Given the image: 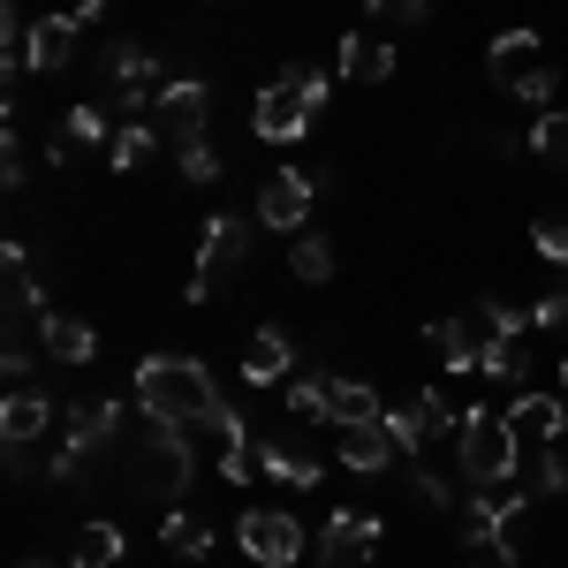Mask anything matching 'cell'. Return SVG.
<instances>
[{
  "label": "cell",
  "mask_w": 568,
  "mask_h": 568,
  "mask_svg": "<svg viewBox=\"0 0 568 568\" xmlns=\"http://www.w3.org/2000/svg\"><path fill=\"white\" fill-rule=\"evenodd\" d=\"M136 409L152 425H213V409H220L213 372L197 356H144L136 364Z\"/></svg>",
  "instance_id": "obj_1"
},
{
  "label": "cell",
  "mask_w": 568,
  "mask_h": 568,
  "mask_svg": "<svg viewBox=\"0 0 568 568\" xmlns=\"http://www.w3.org/2000/svg\"><path fill=\"white\" fill-rule=\"evenodd\" d=\"M455 463H463V478L485 485V493H500V485L516 478V463H524V433L508 425V409H463V425H455Z\"/></svg>",
  "instance_id": "obj_2"
},
{
  "label": "cell",
  "mask_w": 568,
  "mask_h": 568,
  "mask_svg": "<svg viewBox=\"0 0 568 568\" xmlns=\"http://www.w3.org/2000/svg\"><path fill=\"white\" fill-rule=\"evenodd\" d=\"M235 546H243L258 568H296L311 538H304V524H296L288 508H251V516L235 524Z\"/></svg>",
  "instance_id": "obj_3"
},
{
  "label": "cell",
  "mask_w": 568,
  "mask_h": 568,
  "mask_svg": "<svg viewBox=\"0 0 568 568\" xmlns=\"http://www.w3.org/2000/svg\"><path fill=\"white\" fill-rule=\"evenodd\" d=\"M243 251H251V227H243V220H205V235H197V265H190V288H182V296H190V304H205V296H213V281H220V265H243Z\"/></svg>",
  "instance_id": "obj_4"
},
{
  "label": "cell",
  "mask_w": 568,
  "mask_h": 568,
  "mask_svg": "<svg viewBox=\"0 0 568 568\" xmlns=\"http://www.w3.org/2000/svg\"><path fill=\"white\" fill-rule=\"evenodd\" d=\"M379 516H364V508H334L326 516V530H318V554H326V568H356L379 554Z\"/></svg>",
  "instance_id": "obj_5"
},
{
  "label": "cell",
  "mask_w": 568,
  "mask_h": 568,
  "mask_svg": "<svg viewBox=\"0 0 568 568\" xmlns=\"http://www.w3.org/2000/svg\"><path fill=\"white\" fill-rule=\"evenodd\" d=\"M311 114H318V106H311L304 91L288 84V77H273V84L258 91V114H251V130H258L265 144H296V136L311 130Z\"/></svg>",
  "instance_id": "obj_6"
},
{
  "label": "cell",
  "mask_w": 568,
  "mask_h": 568,
  "mask_svg": "<svg viewBox=\"0 0 568 568\" xmlns=\"http://www.w3.org/2000/svg\"><path fill=\"white\" fill-rule=\"evenodd\" d=\"M311 197H318V175H304V168H281V175L258 190V227L296 235V227L311 220Z\"/></svg>",
  "instance_id": "obj_7"
},
{
  "label": "cell",
  "mask_w": 568,
  "mask_h": 568,
  "mask_svg": "<svg viewBox=\"0 0 568 568\" xmlns=\"http://www.w3.org/2000/svg\"><path fill=\"white\" fill-rule=\"evenodd\" d=\"M205 106H213V91L197 84V77H182V84H168L152 99V122H160V136H175V152H182V144L205 136Z\"/></svg>",
  "instance_id": "obj_8"
},
{
  "label": "cell",
  "mask_w": 568,
  "mask_h": 568,
  "mask_svg": "<svg viewBox=\"0 0 568 568\" xmlns=\"http://www.w3.org/2000/svg\"><path fill=\"white\" fill-rule=\"evenodd\" d=\"M455 425H463V417L447 409V394H439V387H425V394H417V402H402V409H387V433L402 439V455H417L425 439L455 433Z\"/></svg>",
  "instance_id": "obj_9"
},
{
  "label": "cell",
  "mask_w": 568,
  "mask_h": 568,
  "mask_svg": "<svg viewBox=\"0 0 568 568\" xmlns=\"http://www.w3.org/2000/svg\"><path fill=\"white\" fill-rule=\"evenodd\" d=\"M77 8H61V16H39L31 23V39H23V69H39V77H53V69H69V53H77Z\"/></svg>",
  "instance_id": "obj_10"
},
{
  "label": "cell",
  "mask_w": 568,
  "mask_h": 568,
  "mask_svg": "<svg viewBox=\"0 0 568 568\" xmlns=\"http://www.w3.org/2000/svg\"><path fill=\"white\" fill-rule=\"evenodd\" d=\"M394 455H402V439L387 433V417H364V425H342V463H349L356 478H379Z\"/></svg>",
  "instance_id": "obj_11"
},
{
  "label": "cell",
  "mask_w": 568,
  "mask_h": 568,
  "mask_svg": "<svg viewBox=\"0 0 568 568\" xmlns=\"http://www.w3.org/2000/svg\"><path fill=\"white\" fill-rule=\"evenodd\" d=\"M53 417H61V402H53V394L16 387L8 402H0V439H8V447H31V439H39Z\"/></svg>",
  "instance_id": "obj_12"
},
{
  "label": "cell",
  "mask_w": 568,
  "mask_h": 568,
  "mask_svg": "<svg viewBox=\"0 0 568 568\" xmlns=\"http://www.w3.org/2000/svg\"><path fill=\"white\" fill-rule=\"evenodd\" d=\"M425 342L447 356V372H478V364H485V342H493V334H485L478 311H470V318H433V326H425Z\"/></svg>",
  "instance_id": "obj_13"
},
{
  "label": "cell",
  "mask_w": 568,
  "mask_h": 568,
  "mask_svg": "<svg viewBox=\"0 0 568 568\" xmlns=\"http://www.w3.org/2000/svg\"><path fill=\"white\" fill-rule=\"evenodd\" d=\"M39 349L53 364H91L99 334H91V318H77V311H39Z\"/></svg>",
  "instance_id": "obj_14"
},
{
  "label": "cell",
  "mask_w": 568,
  "mask_h": 568,
  "mask_svg": "<svg viewBox=\"0 0 568 568\" xmlns=\"http://www.w3.org/2000/svg\"><path fill=\"white\" fill-rule=\"evenodd\" d=\"M334 77H342V84H387V77H394V45L349 31V39L334 45Z\"/></svg>",
  "instance_id": "obj_15"
},
{
  "label": "cell",
  "mask_w": 568,
  "mask_h": 568,
  "mask_svg": "<svg viewBox=\"0 0 568 568\" xmlns=\"http://www.w3.org/2000/svg\"><path fill=\"white\" fill-rule=\"evenodd\" d=\"M114 425H122V402H114V394H91V402L69 409V439H61V447H69V455H91V447L114 439Z\"/></svg>",
  "instance_id": "obj_16"
},
{
  "label": "cell",
  "mask_w": 568,
  "mask_h": 568,
  "mask_svg": "<svg viewBox=\"0 0 568 568\" xmlns=\"http://www.w3.org/2000/svg\"><path fill=\"white\" fill-rule=\"evenodd\" d=\"M508 425L516 433H538V439H554L568 425V394H546V387H516V402H508Z\"/></svg>",
  "instance_id": "obj_17"
},
{
  "label": "cell",
  "mask_w": 568,
  "mask_h": 568,
  "mask_svg": "<svg viewBox=\"0 0 568 568\" xmlns=\"http://www.w3.org/2000/svg\"><path fill=\"white\" fill-rule=\"evenodd\" d=\"M288 364H296V342H288L281 326H258L251 349H243V379H251V387H273V379H288Z\"/></svg>",
  "instance_id": "obj_18"
},
{
  "label": "cell",
  "mask_w": 568,
  "mask_h": 568,
  "mask_svg": "<svg viewBox=\"0 0 568 568\" xmlns=\"http://www.w3.org/2000/svg\"><path fill=\"white\" fill-rule=\"evenodd\" d=\"M152 470H160V485H168V493H182V485L197 478V455H190V425H152Z\"/></svg>",
  "instance_id": "obj_19"
},
{
  "label": "cell",
  "mask_w": 568,
  "mask_h": 568,
  "mask_svg": "<svg viewBox=\"0 0 568 568\" xmlns=\"http://www.w3.org/2000/svg\"><path fill=\"white\" fill-rule=\"evenodd\" d=\"M485 69H493V84H516L524 69H538V31H500L485 45Z\"/></svg>",
  "instance_id": "obj_20"
},
{
  "label": "cell",
  "mask_w": 568,
  "mask_h": 568,
  "mask_svg": "<svg viewBox=\"0 0 568 568\" xmlns=\"http://www.w3.org/2000/svg\"><path fill=\"white\" fill-rule=\"evenodd\" d=\"M258 470H265V478H281V485H296V493L326 478V463L304 455V447H258Z\"/></svg>",
  "instance_id": "obj_21"
},
{
  "label": "cell",
  "mask_w": 568,
  "mask_h": 568,
  "mask_svg": "<svg viewBox=\"0 0 568 568\" xmlns=\"http://www.w3.org/2000/svg\"><path fill=\"white\" fill-rule=\"evenodd\" d=\"M152 152H160V122H122L114 144H106V168H122V175H130V168L152 160Z\"/></svg>",
  "instance_id": "obj_22"
},
{
  "label": "cell",
  "mask_w": 568,
  "mask_h": 568,
  "mask_svg": "<svg viewBox=\"0 0 568 568\" xmlns=\"http://www.w3.org/2000/svg\"><path fill=\"white\" fill-rule=\"evenodd\" d=\"M478 326L493 334V342H524V334H538V318H530L524 304H508V296H478Z\"/></svg>",
  "instance_id": "obj_23"
},
{
  "label": "cell",
  "mask_w": 568,
  "mask_h": 568,
  "mask_svg": "<svg viewBox=\"0 0 568 568\" xmlns=\"http://www.w3.org/2000/svg\"><path fill=\"white\" fill-rule=\"evenodd\" d=\"M69 561H77V568H114V561H122V530H114V524H84V530H77V546H69Z\"/></svg>",
  "instance_id": "obj_24"
},
{
  "label": "cell",
  "mask_w": 568,
  "mask_h": 568,
  "mask_svg": "<svg viewBox=\"0 0 568 568\" xmlns=\"http://www.w3.org/2000/svg\"><path fill=\"white\" fill-rule=\"evenodd\" d=\"M364 417H387L379 387H364V379H334V425H364Z\"/></svg>",
  "instance_id": "obj_25"
},
{
  "label": "cell",
  "mask_w": 568,
  "mask_h": 568,
  "mask_svg": "<svg viewBox=\"0 0 568 568\" xmlns=\"http://www.w3.org/2000/svg\"><path fill=\"white\" fill-rule=\"evenodd\" d=\"M106 69L122 77V91H152V53H144L136 39H114V45H106Z\"/></svg>",
  "instance_id": "obj_26"
},
{
  "label": "cell",
  "mask_w": 568,
  "mask_h": 568,
  "mask_svg": "<svg viewBox=\"0 0 568 568\" xmlns=\"http://www.w3.org/2000/svg\"><path fill=\"white\" fill-rule=\"evenodd\" d=\"M530 152H538L546 168H568V114H561V106L530 122Z\"/></svg>",
  "instance_id": "obj_27"
},
{
  "label": "cell",
  "mask_w": 568,
  "mask_h": 568,
  "mask_svg": "<svg viewBox=\"0 0 568 568\" xmlns=\"http://www.w3.org/2000/svg\"><path fill=\"white\" fill-rule=\"evenodd\" d=\"M478 372H485V379H516V387H524V379H530V349H524V342H485Z\"/></svg>",
  "instance_id": "obj_28"
},
{
  "label": "cell",
  "mask_w": 568,
  "mask_h": 568,
  "mask_svg": "<svg viewBox=\"0 0 568 568\" xmlns=\"http://www.w3.org/2000/svg\"><path fill=\"white\" fill-rule=\"evenodd\" d=\"M160 538L175 546L182 561H205V554H213V530L197 524V516H182V508H175V516H168V530H160Z\"/></svg>",
  "instance_id": "obj_29"
},
{
  "label": "cell",
  "mask_w": 568,
  "mask_h": 568,
  "mask_svg": "<svg viewBox=\"0 0 568 568\" xmlns=\"http://www.w3.org/2000/svg\"><path fill=\"white\" fill-rule=\"evenodd\" d=\"M288 265H296V281H326L334 273V243L326 235H296L288 243Z\"/></svg>",
  "instance_id": "obj_30"
},
{
  "label": "cell",
  "mask_w": 568,
  "mask_h": 568,
  "mask_svg": "<svg viewBox=\"0 0 568 568\" xmlns=\"http://www.w3.org/2000/svg\"><path fill=\"white\" fill-rule=\"evenodd\" d=\"M220 478H227V485L258 478V447H251V433H243V425H235V433L220 439Z\"/></svg>",
  "instance_id": "obj_31"
},
{
  "label": "cell",
  "mask_w": 568,
  "mask_h": 568,
  "mask_svg": "<svg viewBox=\"0 0 568 568\" xmlns=\"http://www.w3.org/2000/svg\"><path fill=\"white\" fill-rule=\"evenodd\" d=\"M31 304H39V288H31V251L8 243V318H23Z\"/></svg>",
  "instance_id": "obj_32"
},
{
  "label": "cell",
  "mask_w": 568,
  "mask_h": 568,
  "mask_svg": "<svg viewBox=\"0 0 568 568\" xmlns=\"http://www.w3.org/2000/svg\"><path fill=\"white\" fill-rule=\"evenodd\" d=\"M288 409L296 417H334V379H296L288 387Z\"/></svg>",
  "instance_id": "obj_33"
},
{
  "label": "cell",
  "mask_w": 568,
  "mask_h": 568,
  "mask_svg": "<svg viewBox=\"0 0 568 568\" xmlns=\"http://www.w3.org/2000/svg\"><path fill=\"white\" fill-rule=\"evenodd\" d=\"M538 493H568V425L546 439V463H538Z\"/></svg>",
  "instance_id": "obj_34"
},
{
  "label": "cell",
  "mask_w": 568,
  "mask_h": 568,
  "mask_svg": "<svg viewBox=\"0 0 568 568\" xmlns=\"http://www.w3.org/2000/svg\"><path fill=\"white\" fill-rule=\"evenodd\" d=\"M516 99H524V106H554V91H561V77H554V69H546V61H538V69H524V77H516Z\"/></svg>",
  "instance_id": "obj_35"
},
{
  "label": "cell",
  "mask_w": 568,
  "mask_h": 568,
  "mask_svg": "<svg viewBox=\"0 0 568 568\" xmlns=\"http://www.w3.org/2000/svg\"><path fill=\"white\" fill-rule=\"evenodd\" d=\"M182 182H197V190L220 182V152L205 144V136H197V144H182Z\"/></svg>",
  "instance_id": "obj_36"
},
{
  "label": "cell",
  "mask_w": 568,
  "mask_h": 568,
  "mask_svg": "<svg viewBox=\"0 0 568 568\" xmlns=\"http://www.w3.org/2000/svg\"><path fill=\"white\" fill-rule=\"evenodd\" d=\"M288 84L304 91L311 106H326V91H334V69H311V61H288Z\"/></svg>",
  "instance_id": "obj_37"
},
{
  "label": "cell",
  "mask_w": 568,
  "mask_h": 568,
  "mask_svg": "<svg viewBox=\"0 0 568 568\" xmlns=\"http://www.w3.org/2000/svg\"><path fill=\"white\" fill-rule=\"evenodd\" d=\"M69 144H106V114H99V106H69Z\"/></svg>",
  "instance_id": "obj_38"
},
{
  "label": "cell",
  "mask_w": 568,
  "mask_h": 568,
  "mask_svg": "<svg viewBox=\"0 0 568 568\" xmlns=\"http://www.w3.org/2000/svg\"><path fill=\"white\" fill-rule=\"evenodd\" d=\"M530 318H538V334H568V288H554L546 304H530Z\"/></svg>",
  "instance_id": "obj_39"
},
{
  "label": "cell",
  "mask_w": 568,
  "mask_h": 568,
  "mask_svg": "<svg viewBox=\"0 0 568 568\" xmlns=\"http://www.w3.org/2000/svg\"><path fill=\"white\" fill-rule=\"evenodd\" d=\"M538 258L568 265V220H546V227H538Z\"/></svg>",
  "instance_id": "obj_40"
},
{
  "label": "cell",
  "mask_w": 568,
  "mask_h": 568,
  "mask_svg": "<svg viewBox=\"0 0 568 568\" xmlns=\"http://www.w3.org/2000/svg\"><path fill=\"white\" fill-rule=\"evenodd\" d=\"M372 8H379L387 23H425V8H433V0H372Z\"/></svg>",
  "instance_id": "obj_41"
},
{
  "label": "cell",
  "mask_w": 568,
  "mask_h": 568,
  "mask_svg": "<svg viewBox=\"0 0 568 568\" xmlns=\"http://www.w3.org/2000/svg\"><path fill=\"white\" fill-rule=\"evenodd\" d=\"M0 372H8V379H16V387H23V379H31V349H23V342H16V334H8V356H0Z\"/></svg>",
  "instance_id": "obj_42"
},
{
  "label": "cell",
  "mask_w": 568,
  "mask_h": 568,
  "mask_svg": "<svg viewBox=\"0 0 568 568\" xmlns=\"http://www.w3.org/2000/svg\"><path fill=\"white\" fill-rule=\"evenodd\" d=\"M417 493H425L433 508H455V485H447V478H433V470H417Z\"/></svg>",
  "instance_id": "obj_43"
},
{
  "label": "cell",
  "mask_w": 568,
  "mask_h": 568,
  "mask_svg": "<svg viewBox=\"0 0 568 568\" xmlns=\"http://www.w3.org/2000/svg\"><path fill=\"white\" fill-rule=\"evenodd\" d=\"M0 175H8V190L31 175V168H23V136H16V130H8V168H0Z\"/></svg>",
  "instance_id": "obj_44"
},
{
  "label": "cell",
  "mask_w": 568,
  "mask_h": 568,
  "mask_svg": "<svg viewBox=\"0 0 568 568\" xmlns=\"http://www.w3.org/2000/svg\"><path fill=\"white\" fill-rule=\"evenodd\" d=\"M106 16V0H77V23H99Z\"/></svg>",
  "instance_id": "obj_45"
},
{
  "label": "cell",
  "mask_w": 568,
  "mask_h": 568,
  "mask_svg": "<svg viewBox=\"0 0 568 568\" xmlns=\"http://www.w3.org/2000/svg\"><path fill=\"white\" fill-rule=\"evenodd\" d=\"M561 394H568V349H561Z\"/></svg>",
  "instance_id": "obj_46"
},
{
  "label": "cell",
  "mask_w": 568,
  "mask_h": 568,
  "mask_svg": "<svg viewBox=\"0 0 568 568\" xmlns=\"http://www.w3.org/2000/svg\"><path fill=\"white\" fill-rule=\"evenodd\" d=\"M23 568H45V561H23Z\"/></svg>",
  "instance_id": "obj_47"
}]
</instances>
